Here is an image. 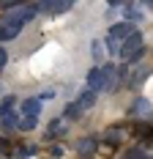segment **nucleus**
Listing matches in <instances>:
<instances>
[{"instance_id": "nucleus-1", "label": "nucleus", "mask_w": 153, "mask_h": 159, "mask_svg": "<svg viewBox=\"0 0 153 159\" xmlns=\"http://www.w3.org/2000/svg\"><path fill=\"white\" fill-rule=\"evenodd\" d=\"M142 52H145V47H142V33L134 30L129 39H123V41H120V52H118V55H120L123 61L131 63V61H137Z\"/></svg>"}, {"instance_id": "nucleus-2", "label": "nucleus", "mask_w": 153, "mask_h": 159, "mask_svg": "<svg viewBox=\"0 0 153 159\" xmlns=\"http://www.w3.org/2000/svg\"><path fill=\"white\" fill-rule=\"evenodd\" d=\"M33 16H36V6H19V8H14V11H8V14H6V25L25 28Z\"/></svg>"}, {"instance_id": "nucleus-3", "label": "nucleus", "mask_w": 153, "mask_h": 159, "mask_svg": "<svg viewBox=\"0 0 153 159\" xmlns=\"http://www.w3.org/2000/svg\"><path fill=\"white\" fill-rule=\"evenodd\" d=\"M76 0H38L36 3V11H44V14H63L74 6Z\"/></svg>"}, {"instance_id": "nucleus-4", "label": "nucleus", "mask_w": 153, "mask_h": 159, "mask_svg": "<svg viewBox=\"0 0 153 159\" xmlns=\"http://www.w3.org/2000/svg\"><path fill=\"white\" fill-rule=\"evenodd\" d=\"M131 28H134L131 22H118V25H112V28H109V36H107V39H112V41H118V44H120L123 39H129V36L134 33Z\"/></svg>"}, {"instance_id": "nucleus-5", "label": "nucleus", "mask_w": 153, "mask_h": 159, "mask_svg": "<svg viewBox=\"0 0 153 159\" xmlns=\"http://www.w3.org/2000/svg\"><path fill=\"white\" fill-rule=\"evenodd\" d=\"M85 82H88V88L96 91V93H98V91H104V69H90Z\"/></svg>"}, {"instance_id": "nucleus-6", "label": "nucleus", "mask_w": 153, "mask_h": 159, "mask_svg": "<svg viewBox=\"0 0 153 159\" xmlns=\"http://www.w3.org/2000/svg\"><path fill=\"white\" fill-rule=\"evenodd\" d=\"M0 124L11 129V126H19V118H16V112L11 107H0Z\"/></svg>"}, {"instance_id": "nucleus-7", "label": "nucleus", "mask_w": 153, "mask_h": 159, "mask_svg": "<svg viewBox=\"0 0 153 159\" xmlns=\"http://www.w3.org/2000/svg\"><path fill=\"white\" fill-rule=\"evenodd\" d=\"M19 107H22V115H33V118H36V115L41 112V102H38V99H22Z\"/></svg>"}, {"instance_id": "nucleus-8", "label": "nucleus", "mask_w": 153, "mask_h": 159, "mask_svg": "<svg viewBox=\"0 0 153 159\" xmlns=\"http://www.w3.org/2000/svg\"><path fill=\"white\" fill-rule=\"evenodd\" d=\"M22 30V28H14V25H0V41H11V39H16V33Z\"/></svg>"}, {"instance_id": "nucleus-9", "label": "nucleus", "mask_w": 153, "mask_h": 159, "mask_svg": "<svg viewBox=\"0 0 153 159\" xmlns=\"http://www.w3.org/2000/svg\"><path fill=\"white\" fill-rule=\"evenodd\" d=\"M93 102H96V91H90V88H88L85 93L79 96V102H76V104H79L82 110H88V107H93Z\"/></svg>"}, {"instance_id": "nucleus-10", "label": "nucleus", "mask_w": 153, "mask_h": 159, "mask_svg": "<svg viewBox=\"0 0 153 159\" xmlns=\"http://www.w3.org/2000/svg\"><path fill=\"white\" fill-rule=\"evenodd\" d=\"M82 112H85V110H82V107H79V104L74 102V104H66V110H63V115H66L68 121H76V118H79Z\"/></svg>"}, {"instance_id": "nucleus-11", "label": "nucleus", "mask_w": 153, "mask_h": 159, "mask_svg": "<svg viewBox=\"0 0 153 159\" xmlns=\"http://www.w3.org/2000/svg\"><path fill=\"white\" fill-rule=\"evenodd\" d=\"M36 126V118L33 115H25V118H19V129H25V132H30Z\"/></svg>"}, {"instance_id": "nucleus-12", "label": "nucleus", "mask_w": 153, "mask_h": 159, "mask_svg": "<svg viewBox=\"0 0 153 159\" xmlns=\"http://www.w3.org/2000/svg\"><path fill=\"white\" fill-rule=\"evenodd\" d=\"M123 159H151V157H148V154H142L139 148H131V151H126V154H123Z\"/></svg>"}, {"instance_id": "nucleus-13", "label": "nucleus", "mask_w": 153, "mask_h": 159, "mask_svg": "<svg viewBox=\"0 0 153 159\" xmlns=\"http://www.w3.org/2000/svg\"><path fill=\"white\" fill-rule=\"evenodd\" d=\"M145 110H151V104H148V102H145V99H139L137 104H134V107H131V115H134V112H145Z\"/></svg>"}, {"instance_id": "nucleus-14", "label": "nucleus", "mask_w": 153, "mask_h": 159, "mask_svg": "<svg viewBox=\"0 0 153 159\" xmlns=\"http://www.w3.org/2000/svg\"><path fill=\"white\" fill-rule=\"evenodd\" d=\"M90 151H93V143H90V140H88V143H79V154H82V157L90 154Z\"/></svg>"}, {"instance_id": "nucleus-15", "label": "nucleus", "mask_w": 153, "mask_h": 159, "mask_svg": "<svg viewBox=\"0 0 153 159\" xmlns=\"http://www.w3.org/2000/svg\"><path fill=\"white\" fill-rule=\"evenodd\" d=\"M6 61H8V52H6V49L0 47V69H3V66H6Z\"/></svg>"}, {"instance_id": "nucleus-16", "label": "nucleus", "mask_w": 153, "mask_h": 159, "mask_svg": "<svg viewBox=\"0 0 153 159\" xmlns=\"http://www.w3.org/2000/svg\"><path fill=\"white\" fill-rule=\"evenodd\" d=\"M126 16H129V19H139V11H137V8H129Z\"/></svg>"}, {"instance_id": "nucleus-17", "label": "nucleus", "mask_w": 153, "mask_h": 159, "mask_svg": "<svg viewBox=\"0 0 153 159\" xmlns=\"http://www.w3.org/2000/svg\"><path fill=\"white\" fill-rule=\"evenodd\" d=\"M101 52H104V49H101V44L96 41V44H93V55H96V58H101Z\"/></svg>"}, {"instance_id": "nucleus-18", "label": "nucleus", "mask_w": 153, "mask_h": 159, "mask_svg": "<svg viewBox=\"0 0 153 159\" xmlns=\"http://www.w3.org/2000/svg\"><path fill=\"white\" fill-rule=\"evenodd\" d=\"M107 3H109V6H120L123 0H107Z\"/></svg>"}, {"instance_id": "nucleus-19", "label": "nucleus", "mask_w": 153, "mask_h": 159, "mask_svg": "<svg viewBox=\"0 0 153 159\" xmlns=\"http://www.w3.org/2000/svg\"><path fill=\"white\" fill-rule=\"evenodd\" d=\"M142 3H145V6H148V8L153 11V0H142Z\"/></svg>"}, {"instance_id": "nucleus-20", "label": "nucleus", "mask_w": 153, "mask_h": 159, "mask_svg": "<svg viewBox=\"0 0 153 159\" xmlns=\"http://www.w3.org/2000/svg\"><path fill=\"white\" fill-rule=\"evenodd\" d=\"M0 3H8V0H0Z\"/></svg>"}]
</instances>
